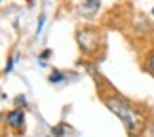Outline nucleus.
I'll return each instance as SVG.
<instances>
[{
	"label": "nucleus",
	"mask_w": 154,
	"mask_h": 137,
	"mask_svg": "<svg viewBox=\"0 0 154 137\" xmlns=\"http://www.w3.org/2000/svg\"><path fill=\"white\" fill-rule=\"evenodd\" d=\"M103 103L106 105V109L122 120V124L126 126L128 133L137 137L141 132L145 129V124H146V118L143 114V111H139L137 107H133L126 97H122L120 93H103Z\"/></svg>",
	"instance_id": "f257e3e1"
},
{
	"label": "nucleus",
	"mask_w": 154,
	"mask_h": 137,
	"mask_svg": "<svg viewBox=\"0 0 154 137\" xmlns=\"http://www.w3.org/2000/svg\"><path fill=\"white\" fill-rule=\"evenodd\" d=\"M44 23H46V15H40V17H38L36 31H34V36H40V33H42V29H44Z\"/></svg>",
	"instance_id": "6e6552de"
},
{
	"label": "nucleus",
	"mask_w": 154,
	"mask_h": 137,
	"mask_svg": "<svg viewBox=\"0 0 154 137\" xmlns=\"http://www.w3.org/2000/svg\"><path fill=\"white\" fill-rule=\"evenodd\" d=\"M76 42H78L80 51L84 55H97L103 46V33L101 29L91 27V25L80 27L76 31Z\"/></svg>",
	"instance_id": "f03ea898"
},
{
	"label": "nucleus",
	"mask_w": 154,
	"mask_h": 137,
	"mask_svg": "<svg viewBox=\"0 0 154 137\" xmlns=\"http://www.w3.org/2000/svg\"><path fill=\"white\" fill-rule=\"evenodd\" d=\"M152 15H154V8H152Z\"/></svg>",
	"instance_id": "ddd939ff"
},
{
	"label": "nucleus",
	"mask_w": 154,
	"mask_h": 137,
	"mask_svg": "<svg viewBox=\"0 0 154 137\" xmlns=\"http://www.w3.org/2000/svg\"><path fill=\"white\" fill-rule=\"evenodd\" d=\"M14 70V57H8V63H6V69H4V73L8 74V73H11Z\"/></svg>",
	"instance_id": "1a4fd4ad"
},
{
	"label": "nucleus",
	"mask_w": 154,
	"mask_h": 137,
	"mask_svg": "<svg viewBox=\"0 0 154 137\" xmlns=\"http://www.w3.org/2000/svg\"><path fill=\"white\" fill-rule=\"evenodd\" d=\"M50 55H51V51H50V50H44L42 53H40V57H38V61H40V63H42V65H44V61H46V59H48Z\"/></svg>",
	"instance_id": "9b49d317"
},
{
	"label": "nucleus",
	"mask_w": 154,
	"mask_h": 137,
	"mask_svg": "<svg viewBox=\"0 0 154 137\" xmlns=\"http://www.w3.org/2000/svg\"><path fill=\"white\" fill-rule=\"evenodd\" d=\"M15 105H17V107L27 105V97H25V95H17V97H15Z\"/></svg>",
	"instance_id": "9d476101"
},
{
	"label": "nucleus",
	"mask_w": 154,
	"mask_h": 137,
	"mask_svg": "<svg viewBox=\"0 0 154 137\" xmlns=\"http://www.w3.org/2000/svg\"><path fill=\"white\" fill-rule=\"evenodd\" d=\"M6 122H8L10 128L14 129H21L23 124H25V112H23L21 109H14L10 111L8 114H6Z\"/></svg>",
	"instance_id": "20e7f679"
},
{
	"label": "nucleus",
	"mask_w": 154,
	"mask_h": 137,
	"mask_svg": "<svg viewBox=\"0 0 154 137\" xmlns=\"http://www.w3.org/2000/svg\"><path fill=\"white\" fill-rule=\"evenodd\" d=\"M48 80H50V84H53V86H55V84H63V82L67 80V74L61 73L59 69H53L50 73V76H48Z\"/></svg>",
	"instance_id": "39448f33"
},
{
	"label": "nucleus",
	"mask_w": 154,
	"mask_h": 137,
	"mask_svg": "<svg viewBox=\"0 0 154 137\" xmlns=\"http://www.w3.org/2000/svg\"><path fill=\"white\" fill-rule=\"evenodd\" d=\"M146 69H149V73L154 76V48L149 51V59H146Z\"/></svg>",
	"instance_id": "0eeeda50"
},
{
	"label": "nucleus",
	"mask_w": 154,
	"mask_h": 137,
	"mask_svg": "<svg viewBox=\"0 0 154 137\" xmlns=\"http://www.w3.org/2000/svg\"><path fill=\"white\" fill-rule=\"evenodd\" d=\"M103 0H72L76 14L84 19H91L99 14V8H101Z\"/></svg>",
	"instance_id": "7ed1b4c3"
},
{
	"label": "nucleus",
	"mask_w": 154,
	"mask_h": 137,
	"mask_svg": "<svg viewBox=\"0 0 154 137\" xmlns=\"http://www.w3.org/2000/svg\"><path fill=\"white\" fill-rule=\"evenodd\" d=\"M149 135H150V137H154V120H152V124L149 126Z\"/></svg>",
	"instance_id": "f8f14e48"
},
{
	"label": "nucleus",
	"mask_w": 154,
	"mask_h": 137,
	"mask_svg": "<svg viewBox=\"0 0 154 137\" xmlns=\"http://www.w3.org/2000/svg\"><path fill=\"white\" fill-rule=\"evenodd\" d=\"M67 129H72V128H69L67 124H59V126H55L51 129V133H53V137H63L67 133Z\"/></svg>",
	"instance_id": "423d86ee"
}]
</instances>
